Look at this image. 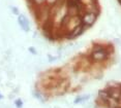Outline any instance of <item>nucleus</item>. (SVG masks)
<instances>
[{"mask_svg":"<svg viewBox=\"0 0 121 108\" xmlns=\"http://www.w3.org/2000/svg\"><path fill=\"white\" fill-rule=\"evenodd\" d=\"M46 2L48 3V5H50V6H54V5H56L57 3H59V0H46Z\"/></svg>","mask_w":121,"mask_h":108,"instance_id":"5","label":"nucleus"},{"mask_svg":"<svg viewBox=\"0 0 121 108\" xmlns=\"http://www.w3.org/2000/svg\"><path fill=\"white\" fill-rule=\"evenodd\" d=\"M18 24L20 25V27L22 30H24L25 32H29L30 31V25H29V21L24 15H19L18 16Z\"/></svg>","mask_w":121,"mask_h":108,"instance_id":"3","label":"nucleus"},{"mask_svg":"<svg viewBox=\"0 0 121 108\" xmlns=\"http://www.w3.org/2000/svg\"><path fill=\"white\" fill-rule=\"evenodd\" d=\"M98 12H84L81 16V24L85 28H89L94 25V23L97 20Z\"/></svg>","mask_w":121,"mask_h":108,"instance_id":"2","label":"nucleus"},{"mask_svg":"<svg viewBox=\"0 0 121 108\" xmlns=\"http://www.w3.org/2000/svg\"><path fill=\"white\" fill-rule=\"evenodd\" d=\"M32 2H33L35 5H37V6H40V5L46 3V0H32Z\"/></svg>","mask_w":121,"mask_h":108,"instance_id":"6","label":"nucleus"},{"mask_svg":"<svg viewBox=\"0 0 121 108\" xmlns=\"http://www.w3.org/2000/svg\"><path fill=\"white\" fill-rule=\"evenodd\" d=\"M119 2H120V3H121V0H119Z\"/></svg>","mask_w":121,"mask_h":108,"instance_id":"10","label":"nucleus"},{"mask_svg":"<svg viewBox=\"0 0 121 108\" xmlns=\"http://www.w3.org/2000/svg\"><path fill=\"white\" fill-rule=\"evenodd\" d=\"M16 105H17L18 107H22V105H23V102L20 99H18V100H16Z\"/></svg>","mask_w":121,"mask_h":108,"instance_id":"9","label":"nucleus"},{"mask_svg":"<svg viewBox=\"0 0 121 108\" xmlns=\"http://www.w3.org/2000/svg\"><path fill=\"white\" fill-rule=\"evenodd\" d=\"M28 51H29L30 52H32V54H33V55H36V54H37L36 49H35L34 48H32V46H30V48H28Z\"/></svg>","mask_w":121,"mask_h":108,"instance_id":"8","label":"nucleus"},{"mask_svg":"<svg viewBox=\"0 0 121 108\" xmlns=\"http://www.w3.org/2000/svg\"><path fill=\"white\" fill-rule=\"evenodd\" d=\"M12 12H13V13H15V15H17V16L20 15V12H19V8L18 7L12 6Z\"/></svg>","mask_w":121,"mask_h":108,"instance_id":"7","label":"nucleus"},{"mask_svg":"<svg viewBox=\"0 0 121 108\" xmlns=\"http://www.w3.org/2000/svg\"><path fill=\"white\" fill-rule=\"evenodd\" d=\"M84 30H85V27L82 24H80L79 26H77L76 28H73L70 31L69 38H76V37H78V36L82 35V34H83V32H84Z\"/></svg>","mask_w":121,"mask_h":108,"instance_id":"4","label":"nucleus"},{"mask_svg":"<svg viewBox=\"0 0 121 108\" xmlns=\"http://www.w3.org/2000/svg\"><path fill=\"white\" fill-rule=\"evenodd\" d=\"M109 52L106 48L101 45L94 46V48L92 49L91 54H90V59L94 62H103L108 58Z\"/></svg>","mask_w":121,"mask_h":108,"instance_id":"1","label":"nucleus"},{"mask_svg":"<svg viewBox=\"0 0 121 108\" xmlns=\"http://www.w3.org/2000/svg\"><path fill=\"white\" fill-rule=\"evenodd\" d=\"M0 98H2V97H1V96H0Z\"/></svg>","mask_w":121,"mask_h":108,"instance_id":"11","label":"nucleus"}]
</instances>
